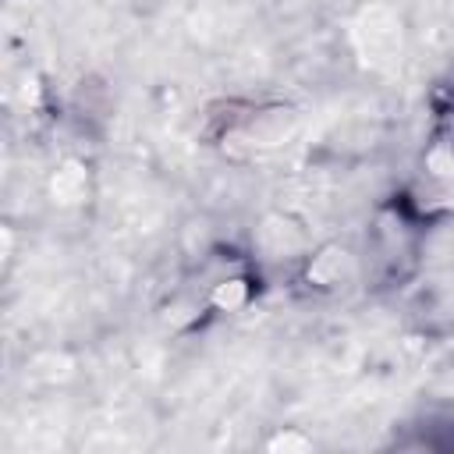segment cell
<instances>
[{"mask_svg": "<svg viewBox=\"0 0 454 454\" xmlns=\"http://www.w3.org/2000/svg\"><path fill=\"white\" fill-rule=\"evenodd\" d=\"M266 447H270V450H312V440L301 436L298 429H284V433H277Z\"/></svg>", "mask_w": 454, "mask_h": 454, "instance_id": "5", "label": "cell"}, {"mask_svg": "<svg viewBox=\"0 0 454 454\" xmlns=\"http://www.w3.org/2000/svg\"><path fill=\"white\" fill-rule=\"evenodd\" d=\"M351 273H355V259L340 245H323L309 259V270H305L309 284H316V287H340L344 280H351Z\"/></svg>", "mask_w": 454, "mask_h": 454, "instance_id": "1", "label": "cell"}, {"mask_svg": "<svg viewBox=\"0 0 454 454\" xmlns=\"http://www.w3.org/2000/svg\"><path fill=\"white\" fill-rule=\"evenodd\" d=\"M426 170H429L436 181H454V145L436 142V145L426 153Z\"/></svg>", "mask_w": 454, "mask_h": 454, "instance_id": "4", "label": "cell"}, {"mask_svg": "<svg viewBox=\"0 0 454 454\" xmlns=\"http://www.w3.org/2000/svg\"><path fill=\"white\" fill-rule=\"evenodd\" d=\"M248 298H252V287H248V280H241V277L220 280V284L213 287V294H209V301H213L220 312H238V309L248 305Z\"/></svg>", "mask_w": 454, "mask_h": 454, "instance_id": "3", "label": "cell"}, {"mask_svg": "<svg viewBox=\"0 0 454 454\" xmlns=\"http://www.w3.org/2000/svg\"><path fill=\"white\" fill-rule=\"evenodd\" d=\"M85 188H89V174H85L82 163H64V167L53 174V181H50V192H53V199H60V202H78V199H85Z\"/></svg>", "mask_w": 454, "mask_h": 454, "instance_id": "2", "label": "cell"}]
</instances>
